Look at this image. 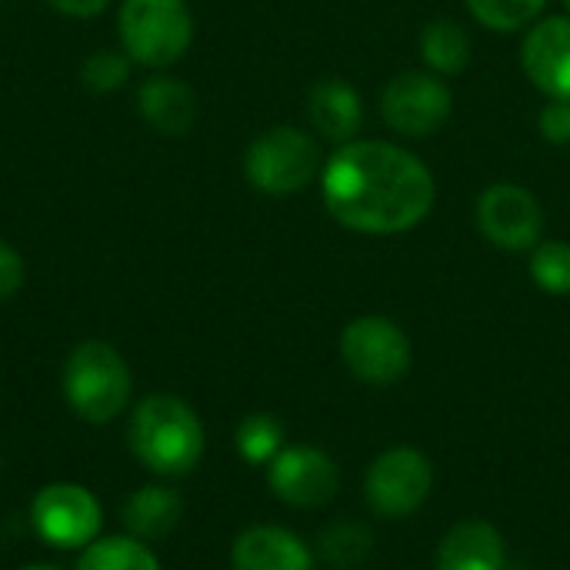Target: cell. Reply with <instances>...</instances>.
<instances>
[{"mask_svg": "<svg viewBox=\"0 0 570 570\" xmlns=\"http://www.w3.org/2000/svg\"><path fill=\"white\" fill-rule=\"evenodd\" d=\"M47 3H50L53 10L67 13V17H80V20H87V17L104 13L110 0H47Z\"/></svg>", "mask_w": 570, "mask_h": 570, "instance_id": "27", "label": "cell"}, {"mask_svg": "<svg viewBox=\"0 0 570 570\" xmlns=\"http://www.w3.org/2000/svg\"><path fill=\"white\" fill-rule=\"evenodd\" d=\"M371 548H374V541H371L367 528L351 524V521L331 524V528L321 534V551H324V558L334 561L337 568L361 564V561L371 554Z\"/></svg>", "mask_w": 570, "mask_h": 570, "instance_id": "23", "label": "cell"}, {"mask_svg": "<svg viewBox=\"0 0 570 570\" xmlns=\"http://www.w3.org/2000/svg\"><path fill=\"white\" fill-rule=\"evenodd\" d=\"M528 80L551 100H570V17L534 20L521 43Z\"/></svg>", "mask_w": 570, "mask_h": 570, "instance_id": "12", "label": "cell"}, {"mask_svg": "<svg viewBox=\"0 0 570 570\" xmlns=\"http://www.w3.org/2000/svg\"><path fill=\"white\" fill-rule=\"evenodd\" d=\"M478 227L501 250H534L544 234V207L521 184H491L478 200Z\"/></svg>", "mask_w": 570, "mask_h": 570, "instance_id": "10", "label": "cell"}, {"mask_svg": "<svg viewBox=\"0 0 570 570\" xmlns=\"http://www.w3.org/2000/svg\"><path fill=\"white\" fill-rule=\"evenodd\" d=\"M321 147L301 127H271L250 140L244 150V177L254 190L267 197H291L321 177Z\"/></svg>", "mask_w": 570, "mask_h": 570, "instance_id": "5", "label": "cell"}, {"mask_svg": "<svg viewBox=\"0 0 570 570\" xmlns=\"http://www.w3.org/2000/svg\"><path fill=\"white\" fill-rule=\"evenodd\" d=\"M20 570H60L57 564H27V568H20Z\"/></svg>", "mask_w": 570, "mask_h": 570, "instance_id": "28", "label": "cell"}, {"mask_svg": "<svg viewBox=\"0 0 570 570\" xmlns=\"http://www.w3.org/2000/svg\"><path fill=\"white\" fill-rule=\"evenodd\" d=\"M137 110L140 117L164 137H180L197 120V94L180 80L157 73L140 83L137 90Z\"/></svg>", "mask_w": 570, "mask_h": 570, "instance_id": "16", "label": "cell"}, {"mask_svg": "<svg viewBox=\"0 0 570 570\" xmlns=\"http://www.w3.org/2000/svg\"><path fill=\"white\" fill-rule=\"evenodd\" d=\"M531 277L544 294H570V244L568 240H541L531 250Z\"/></svg>", "mask_w": 570, "mask_h": 570, "instance_id": "22", "label": "cell"}, {"mask_svg": "<svg viewBox=\"0 0 570 570\" xmlns=\"http://www.w3.org/2000/svg\"><path fill=\"white\" fill-rule=\"evenodd\" d=\"M267 484L277 494V501L301 508V511H314L337 498L341 471L331 461V454H324L321 448L294 444V448H284L267 464Z\"/></svg>", "mask_w": 570, "mask_h": 570, "instance_id": "11", "label": "cell"}, {"mask_svg": "<svg viewBox=\"0 0 570 570\" xmlns=\"http://www.w3.org/2000/svg\"><path fill=\"white\" fill-rule=\"evenodd\" d=\"M434 488V468L417 448H387L364 478V498L377 518L401 521L424 508Z\"/></svg>", "mask_w": 570, "mask_h": 570, "instance_id": "8", "label": "cell"}, {"mask_svg": "<svg viewBox=\"0 0 570 570\" xmlns=\"http://www.w3.org/2000/svg\"><path fill=\"white\" fill-rule=\"evenodd\" d=\"M134 377L117 347L104 341H83L63 364L67 407L87 424H110L130 404Z\"/></svg>", "mask_w": 570, "mask_h": 570, "instance_id": "3", "label": "cell"}, {"mask_svg": "<svg viewBox=\"0 0 570 570\" xmlns=\"http://www.w3.org/2000/svg\"><path fill=\"white\" fill-rule=\"evenodd\" d=\"M321 197L347 230L404 234L431 214L438 184L428 164L401 144L351 140L324 160Z\"/></svg>", "mask_w": 570, "mask_h": 570, "instance_id": "1", "label": "cell"}, {"mask_svg": "<svg viewBox=\"0 0 570 570\" xmlns=\"http://www.w3.org/2000/svg\"><path fill=\"white\" fill-rule=\"evenodd\" d=\"M504 538L491 521L471 518V521H458L434 558L438 570H504Z\"/></svg>", "mask_w": 570, "mask_h": 570, "instance_id": "15", "label": "cell"}, {"mask_svg": "<svg viewBox=\"0 0 570 570\" xmlns=\"http://www.w3.org/2000/svg\"><path fill=\"white\" fill-rule=\"evenodd\" d=\"M120 50L140 67L177 63L194 40V17L184 0H124L117 13Z\"/></svg>", "mask_w": 570, "mask_h": 570, "instance_id": "4", "label": "cell"}, {"mask_svg": "<svg viewBox=\"0 0 570 570\" xmlns=\"http://www.w3.org/2000/svg\"><path fill=\"white\" fill-rule=\"evenodd\" d=\"M307 117L324 140L351 144L364 124V104L344 77H324L307 94Z\"/></svg>", "mask_w": 570, "mask_h": 570, "instance_id": "14", "label": "cell"}, {"mask_svg": "<svg viewBox=\"0 0 570 570\" xmlns=\"http://www.w3.org/2000/svg\"><path fill=\"white\" fill-rule=\"evenodd\" d=\"M468 7L478 23L498 33H514L541 20V10L548 7V0H468Z\"/></svg>", "mask_w": 570, "mask_h": 570, "instance_id": "21", "label": "cell"}, {"mask_svg": "<svg viewBox=\"0 0 570 570\" xmlns=\"http://www.w3.org/2000/svg\"><path fill=\"white\" fill-rule=\"evenodd\" d=\"M23 277H27L23 257L0 240V301H10L23 287Z\"/></svg>", "mask_w": 570, "mask_h": 570, "instance_id": "26", "label": "cell"}, {"mask_svg": "<svg viewBox=\"0 0 570 570\" xmlns=\"http://www.w3.org/2000/svg\"><path fill=\"white\" fill-rule=\"evenodd\" d=\"M30 524L37 538L57 551H83L90 541L100 538L104 511L94 491L83 484L57 481L33 494L30 501Z\"/></svg>", "mask_w": 570, "mask_h": 570, "instance_id": "7", "label": "cell"}, {"mask_svg": "<svg viewBox=\"0 0 570 570\" xmlns=\"http://www.w3.org/2000/svg\"><path fill=\"white\" fill-rule=\"evenodd\" d=\"M451 107H454L451 87L431 70H401L381 90L384 124L394 134L414 137V140L438 134L448 124Z\"/></svg>", "mask_w": 570, "mask_h": 570, "instance_id": "9", "label": "cell"}, {"mask_svg": "<svg viewBox=\"0 0 570 570\" xmlns=\"http://www.w3.org/2000/svg\"><path fill=\"white\" fill-rule=\"evenodd\" d=\"M130 63L134 60L124 50H94L80 67V80L94 94H114L127 83Z\"/></svg>", "mask_w": 570, "mask_h": 570, "instance_id": "24", "label": "cell"}, {"mask_svg": "<svg viewBox=\"0 0 570 570\" xmlns=\"http://www.w3.org/2000/svg\"><path fill=\"white\" fill-rule=\"evenodd\" d=\"M234 441L247 464H271L284 451V424L274 414H247Z\"/></svg>", "mask_w": 570, "mask_h": 570, "instance_id": "20", "label": "cell"}, {"mask_svg": "<svg viewBox=\"0 0 570 570\" xmlns=\"http://www.w3.org/2000/svg\"><path fill=\"white\" fill-rule=\"evenodd\" d=\"M130 451L157 478L190 474L207 448L197 411L174 394H150L130 414Z\"/></svg>", "mask_w": 570, "mask_h": 570, "instance_id": "2", "label": "cell"}, {"mask_svg": "<svg viewBox=\"0 0 570 570\" xmlns=\"http://www.w3.org/2000/svg\"><path fill=\"white\" fill-rule=\"evenodd\" d=\"M541 137L551 144H570V100H551L538 117Z\"/></svg>", "mask_w": 570, "mask_h": 570, "instance_id": "25", "label": "cell"}, {"mask_svg": "<svg viewBox=\"0 0 570 570\" xmlns=\"http://www.w3.org/2000/svg\"><path fill=\"white\" fill-rule=\"evenodd\" d=\"M564 7H568V10H570V0H564Z\"/></svg>", "mask_w": 570, "mask_h": 570, "instance_id": "29", "label": "cell"}, {"mask_svg": "<svg viewBox=\"0 0 570 570\" xmlns=\"http://www.w3.org/2000/svg\"><path fill=\"white\" fill-rule=\"evenodd\" d=\"M234 570H314L311 548L287 528L254 524L237 534L230 548Z\"/></svg>", "mask_w": 570, "mask_h": 570, "instance_id": "13", "label": "cell"}, {"mask_svg": "<svg viewBox=\"0 0 570 570\" xmlns=\"http://www.w3.org/2000/svg\"><path fill=\"white\" fill-rule=\"evenodd\" d=\"M421 57L431 73L454 77L471 60V37L458 20H431L421 30Z\"/></svg>", "mask_w": 570, "mask_h": 570, "instance_id": "18", "label": "cell"}, {"mask_svg": "<svg viewBox=\"0 0 570 570\" xmlns=\"http://www.w3.org/2000/svg\"><path fill=\"white\" fill-rule=\"evenodd\" d=\"M184 518V498L167 488V484H144L137 488L124 511H120V521L127 528V534H134L137 541H157V538H167Z\"/></svg>", "mask_w": 570, "mask_h": 570, "instance_id": "17", "label": "cell"}, {"mask_svg": "<svg viewBox=\"0 0 570 570\" xmlns=\"http://www.w3.org/2000/svg\"><path fill=\"white\" fill-rule=\"evenodd\" d=\"M73 570H160V561L147 541H137L134 534H114L90 541Z\"/></svg>", "mask_w": 570, "mask_h": 570, "instance_id": "19", "label": "cell"}, {"mask_svg": "<svg viewBox=\"0 0 570 570\" xmlns=\"http://www.w3.org/2000/svg\"><path fill=\"white\" fill-rule=\"evenodd\" d=\"M341 357H344V367L371 387H391L404 381L414 364L407 334L391 317H381V314L357 317L344 327Z\"/></svg>", "mask_w": 570, "mask_h": 570, "instance_id": "6", "label": "cell"}]
</instances>
